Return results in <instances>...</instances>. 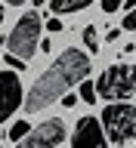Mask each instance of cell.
I'll return each instance as SVG.
<instances>
[{
  "label": "cell",
  "mask_w": 136,
  "mask_h": 148,
  "mask_svg": "<svg viewBox=\"0 0 136 148\" xmlns=\"http://www.w3.org/2000/svg\"><path fill=\"white\" fill-rule=\"evenodd\" d=\"M40 16L37 12H22L16 18L12 31L6 34V53L9 56H19V59H31V56L40 49Z\"/></svg>",
  "instance_id": "obj_2"
},
{
  "label": "cell",
  "mask_w": 136,
  "mask_h": 148,
  "mask_svg": "<svg viewBox=\"0 0 136 148\" xmlns=\"http://www.w3.org/2000/svg\"><path fill=\"white\" fill-rule=\"evenodd\" d=\"M124 9H127V12H130V9H136V0H124Z\"/></svg>",
  "instance_id": "obj_18"
},
{
  "label": "cell",
  "mask_w": 136,
  "mask_h": 148,
  "mask_svg": "<svg viewBox=\"0 0 136 148\" xmlns=\"http://www.w3.org/2000/svg\"><path fill=\"white\" fill-rule=\"evenodd\" d=\"M22 80H19V71H0V123L9 120L22 108Z\"/></svg>",
  "instance_id": "obj_6"
},
{
  "label": "cell",
  "mask_w": 136,
  "mask_h": 148,
  "mask_svg": "<svg viewBox=\"0 0 136 148\" xmlns=\"http://www.w3.org/2000/svg\"><path fill=\"white\" fill-rule=\"evenodd\" d=\"M31 3H34V6H43V3H46V0H31Z\"/></svg>",
  "instance_id": "obj_20"
},
{
  "label": "cell",
  "mask_w": 136,
  "mask_h": 148,
  "mask_svg": "<svg viewBox=\"0 0 136 148\" xmlns=\"http://www.w3.org/2000/svg\"><path fill=\"white\" fill-rule=\"evenodd\" d=\"M46 31H53V34H56V31H62V18H59V16L46 18Z\"/></svg>",
  "instance_id": "obj_15"
},
{
  "label": "cell",
  "mask_w": 136,
  "mask_h": 148,
  "mask_svg": "<svg viewBox=\"0 0 136 148\" xmlns=\"http://www.w3.org/2000/svg\"><path fill=\"white\" fill-rule=\"evenodd\" d=\"M87 74H90V56L84 53V49L68 46V49H65V53L34 80V86L28 90V96H25V111H28V114L43 111L46 105L59 102L71 86H77L81 80H87Z\"/></svg>",
  "instance_id": "obj_1"
},
{
  "label": "cell",
  "mask_w": 136,
  "mask_h": 148,
  "mask_svg": "<svg viewBox=\"0 0 136 148\" xmlns=\"http://www.w3.org/2000/svg\"><path fill=\"white\" fill-rule=\"evenodd\" d=\"M124 6V0H102V12H118Z\"/></svg>",
  "instance_id": "obj_14"
},
{
  "label": "cell",
  "mask_w": 136,
  "mask_h": 148,
  "mask_svg": "<svg viewBox=\"0 0 136 148\" xmlns=\"http://www.w3.org/2000/svg\"><path fill=\"white\" fill-rule=\"evenodd\" d=\"M71 148H108V136L102 130V120L81 117L71 136Z\"/></svg>",
  "instance_id": "obj_7"
},
{
  "label": "cell",
  "mask_w": 136,
  "mask_h": 148,
  "mask_svg": "<svg viewBox=\"0 0 136 148\" xmlns=\"http://www.w3.org/2000/svg\"><path fill=\"white\" fill-rule=\"evenodd\" d=\"M59 102H62L65 108H71V105H74V102H77V99H74V92H65V96H62V99H59Z\"/></svg>",
  "instance_id": "obj_16"
},
{
  "label": "cell",
  "mask_w": 136,
  "mask_h": 148,
  "mask_svg": "<svg viewBox=\"0 0 136 148\" xmlns=\"http://www.w3.org/2000/svg\"><path fill=\"white\" fill-rule=\"evenodd\" d=\"M28 133H31V127H28V120H16V123L9 127V139H12V142H22V139H25Z\"/></svg>",
  "instance_id": "obj_10"
},
{
  "label": "cell",
  "mask_w": 136,
  "mask_h": 148,
  "mask_svg": "<svg viewBox=\"0 0 136 148\" xmlns=\"http://www.w3.org/2000/svg\"><path fill=\"white\" fill-rule=\"evenodd\" d=\"M96 92H99L102 99H108V102L130 99L136 92V68L133 65H124V62L108 65L99 74V80H96Z\"/></svg>",
  "instance_id": "obj_3"
},
{
  "label": "cell",
  "mask_w": 136,
  "mask_h": 148,
  "mask_svg": "<svg viewBox=\"0 0 136 148\" xmlns=\"http://www.w3.org/2000/svg\"><path fill=\"white\" fill-rule=\"evenodd\" d=\"M84 46H87V53H99V34H96V25L84 28Z\"/></svg>",
  "instance_id": "obj_9"
},
{
  "label": "cell",
  "mask_w": 136,
  "mask_h": 148,
  "mask_svg": "<svg viewBox=\"0 0 136 148\" xmlns=\"http://www.w3.org/2000/svg\"><path fill=\"white\" fill-rule=\"evenodd\" d=\"M121 28H124V31H136V9H130L127 16H124V22H121Z\"/></svg>",
  "instance_id": "obj_12"
},
{
  "label": "cell",
  "mask_w": 136,
  "mask_h": 148,
  "mask_svg": "<svg viewBox=\"0 0 136 148\" xmlns=\"http://www.w3.org/2000/svg\"><path fill=\"white\" fill-rule=\"evenodd\" d=\"M3 3H9V6H22L25 0H3Z\"/></svg>",
  "instance_id": "obj_19"
},
{
  "label": "cell",
  "mask_w": 136,
  "mask_h": 148,
  "mask_svg": "<svg viewBox=\"0 0 136 148\" xmlns=\"http://www.w3.org/2000/svg\"><path fill=\"white\" fill-rule=\"evenodd\" d=\"M102 130H105L108 142H115V145H124V142L136 139V105L108 102L105 111H102Z\"/></svg>",
  "instance_id": "obj_4"
},
{
  "label": "cell",
  "mask_w": 136,
  "mask_h": 148,
  "mask_svg": "<svg viewBox=\"0 0 136 148\" xmlns=\"http://www.w3.org/2000/svg\"><path fill=\"white\" fill-rule=\"evenodd\" d=\"M77 86H81V99L87 102V105H93L96 96H99V92H96V83H93V80H81Z\"/></svg>",
  "instance_id": "obj_11"
},
{
  "label": "cell",
  "mask_w": 136,
  "mask_h": 148,
  "mask_svg": "<svg viewBox=\"0 0 136 148\" xmlns=\"http://www.w3.org/2000/svg\"><path fill=\"white\" fill-rule=\"evenodd\" d=\"M3 16H6V12H3V6H0V25H3Z\"/></svg>",
  "instance_id": "obj_21"
},
{
  "label": "cell",
  "mask_w": 136,
  "mask_h": 148,
  "mask_svg": "<svg viewBox=\"0 0 136 148\" xmlns=\"http://www.w3.org/2000/svg\"><path fill=\"white\" fill-rule=\"evenodd\" d=\"M93 3L96 0H50V9H53V16H68V12H81Z\"/></svg>",
  "instance_id": "obj_8"
},
{
  "label": "cell",
  "mask_w": 136,
  "mask_h": 148,
  "mask_svg": "<svg viewBox=\"0 0 136 148\" xmlns=\"http://www.w3.org/2000/svg\"><path fill=\"white\" fill-rule=\"evenodd\" d=\"M118 34H121V28H111L108 34H105V40H118Z\"/></svg>",
  "instance_id": "obj_17"
},
{
  "label": "cell",
  "mask_w": 136,
  "mask_h": 148,
  "mask_svg": "<svg viewBox=\"0 0 136 148\" xmlns=\"http://www.w3.org/2000/svg\"><path fill=\"white\" fill-rule=\"evenodd\" d=\"M65 120L62 117H50L40 127H34L22 142H16V148H56L65 142Z\"/></svg>",
  "instance_id": "obj_5"
},
{
  "label": "cell",
  "mask_w": 136,
  "mask_h": 148,
  "mask_svg": "<svg viewBox=\"0 0 136 148\" xmlns=\"http://www.w3.org/2000/svg\"><path fill=\"white\" fill-rule=\"evenodd\" d=\"M6 65L9 71H25V59H19V56H6Z\"/></svg>",
  "instance_id": "obj_13"
}]
</instances>
